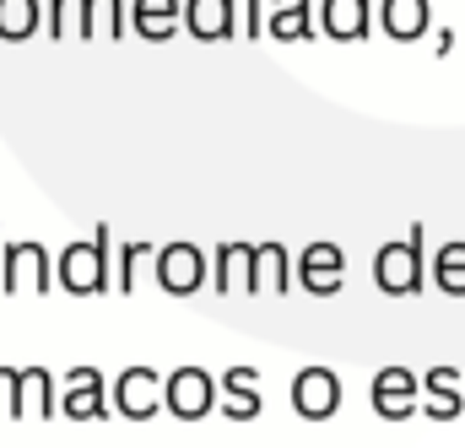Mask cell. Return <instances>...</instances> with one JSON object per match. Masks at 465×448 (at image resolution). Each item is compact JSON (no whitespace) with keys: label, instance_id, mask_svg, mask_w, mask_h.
I'll list each match as a JSON object with an SVG mask.
<instances>
[{"label":"cell","instance_id":"5bb4252c","mask_svg":"<svg viewBox=\"0 0 465 448\" xmlns=\"http://www.w3.org/2000/svg\"><path fill=\"white\" fill-rule=\"evenodd\" d=\"M184 27L201 38V44H217V38H228L232 27V0H184Z\"/></svg>","mask_w":465,"mask_h":448},{"label":"cell","instance_id":"7c38bea8","mask_svg":"<svg viewBox=\"0 0 465 448\" xmlns=\"http://www.w3.org/2000/svg\"><path fill=\"white\" fill-rule=\"evenodd\" d=\"M368 22H373L368 0H325V5H320V27H325L336 44H357V38L368 33Z\"/></svg>","mask_w":465,"mask_h":448},{"label":"cell","instance_id":"cb8c5ba5","mask_svg":"<svg viewBox=\"0 0 465 448\" xmlns=\"http://www.w3.org/2000/svg\"><path fill=\"white\" fill-rule=\"evenodd\" d=\"M152 259H157V248H152V243H124V254H119V276H114L119 292H135V276H141Z\"/></svg>","mask_w":465,"mask_h":448},{"label":"cell","instance_id":"4316f807","mask_svg":"<svg viewBox=\"0 0 465 448\" xmlns=\"http://www.w3.org/2000/svg\"><path fill=\"white\" fill-rule=\"evenodd\" d=\"M0 416H16V373L0 367Z\"/></svg>","mask_w":465,"mask_h":448},{"label":"cell","instance_id":"7a4b0ae2","mask_svg":"<svg viewBox=\"0 0 465 448\" xmlns=\"http://www.w3.org/2000/svg\"><path fill=\"white\" fill-rule=\"evenodd\" d=\"M373 281H379L390 297H411V292H422V248H417V238H406V243H384L379 259H373Z\"/></svg>","mask_w":465,"mask_h":448},{"label":"cell","instance_id":"277c9868","mask_svg":"<svg viewBox=\"0 0 465 448\" xmlns=\"http://www.w3.org/2000/svg\"><path fill=\"white\" fill-rule=\"evenodd\" d=\"M212 400H217V389H212V373H201V367H179V373L163 384V405H168L179 422L206 416V411H212Z\"/></svg>","mask_w":465,"mask_h":448},{"label":"cell","instance_id":"484cf974","mask_svg":"<svg viewBox=\"0 0 465 448\" xmlns=\"http://www.w3.org/2000/svg\"><path fill=\"white\" fill-rule=\"evenodd\" d=\"M243 33H249V38L265 33V5H260V0H243Z\"/></svg>","mask_w":465,"mask_h":448},{"label":"cell","instance_id":"3957f363","mask_svg":"<svg viewBox=\"0 0 465 448\" xmlns=\"http://www.w3.org/2000/svg\"><path fill=\"white\" fill-rule=\"evenodd\" d=\"M152 270H157V287H163V292L190 297V292L206 281V254H201L195 243H168V248H157Z\"/></svg>","mask_w":465,"mask_h":448},{"label":"cell","instance_id":"ffe728a7","mask_svg":"<svg viewBox=\"0 0 465 448\" xmlns=\"http://www.w3.org/2000/svg\"><path fill=\"white\" fill-rule=\"evenodd\" d=\"M433 281H439V292L465 297V243H444L433 254Z\"/></svg>","mask_w":465,"mask_h":448},{"label":"cell","instance_id":"d4e9b609","mask_svg":"<svg viewBox=\"0 0 465 448\" xmlns=\"http://www.w3.org/2000/svg\"><path fill=\"white\" fill-rule=\"evenodd\" d=\"M223 416H232V422L260 416V389H223Z\"/></svg>","mask_w":465,"mask_h":448},{"label":"cell","instance_id":"9c48e42d","mask_svg":"<svg viewBox=\"0 0 465 448\" xmlns=\"http://www.w3.org/2000/svg\"><path fill=\"white\" fill-rule=\"evenodd\" d=\"M341 276H347V259H341L336 243H309V248L298 254V281H303L314 297L341 292Z\"/></svg>","mask_w":465,"mask_h":448},{"label":"cell","instance_id":"2e32d148","mask_svg":"<svg viewBox=\"0 0 465 448\" xmlns=\"http://www.w3.org/2000/svg\"><path fill=\"white\" fill-rule=\"evenodd\" d=\"M217 292H254V243L217 248Z\"/></svg>","mask_w":465,"mask_h":448},{"label":"cell","instance_id":"52a82bcc","mask_svg":"<svg viewBox=\"0 0 465 448\" xmlns=\"http://www.w3.org/2000/svg\"><path fill=\"white\" fill-rule=\"evenodd\" d=\"M0 292H49V254H44V243H11L5 248Z\"/></svg>","mask_w":465,"mask_h":448},{"label":"cell","instance_id":"ba28073f","mask_svg":"<svg viewBox=\"0 0 465 448\" xmlns=\"http://www.w3.org/2000/svg\"><path fill=\"white\" fill-rule=\"evenodd\" d=\"M368 394H373V411H379L384 422H406V416L417 411L422 384H417V373H406V367H384Z\"/></svg>","mask_w":465,"mask_h":448},{"label":"cell","instance_id":"4fadbf2b","mask_svg":"<svg viewBox=\"0 0 465 448\" xmlns=\"http://www.w3.org/2000/svg\"><path fill=\"white\" fill-rule=\"evenodd\" d=\"M379 22H384V33H390L395 44H411V38L428 33L433 11H428V0H384V5H379Z\"/></svg>","mask_w":465,"mask_h":448},{"label":"cell","instance_id":"44dd1931","mask_svg":"<svg viewBox=\"0 0 465 448\" xmlns=\"http://www.w3.org/2000/svg\"><path fill=\"white\" fill-rule=\"evenodd\" d=\"M38 33V0H0V38L22 44Z\"/></svg>","mask_w":465,"mask_h":448},{"label":"cell","instance_id":"83f0119b","mask_svg":"<svg viewBox=\"0 0 465 448\" xmlns=\"http://www.w3.org/2000/svg\"><path fill=\"white\" fill-rule=\"evenodd\" d=\"M223 389H260V378H254V367H228Z\"/></svg>","mask_w":465,"mask_h":448},{"label":"cell","instance_id":"d6986e66","mask_svg":"<svg viewBox=\"0 0 465 448\" xmlns=\"http://www.w3.org/2000/svg\"><path fill=\"white\" fill-rule=\"evenodd\" d=\"M49 411H54V384H49V373H38V367L16 373V416H49Z\"/></svg>","mask_w":465,"mask_h":448},{"label":"cell","instance_id":"7402d4cb","mask_svg":"<svg viewBox=\"0 0 465 448\" xmlns=\"http://www.w3.org/2000/svg\"><path fill=\"white\" fill-rule=\"evenodd\" d=\"M124 33V0H87V38H119Z\"/></svg>","mask_w":465,"mask_h":448},{"label":"cell","instance_id":"30bf717a","mask_svg":"<svg viewBox=\"0 0 465 448\" xmlns=\"http://www.w3.org/2000/svg\"><path fill=\"white\" fill-rule=\"evenodd\" d=\"M60 411L76 416V422H98V416H104V373H98V367H76V373L65 378Z\"/></svg>","mask_w":465,"mask_h":448},{"label":"cell","instance_id":"5b68a950","mask_svg":"<svg viewBox=\"0 0 465 448\" xmlns=\"http://www.w3.org/2000/svg\"><path fill=\"white\" fill-rule=\"evenodd\" d=\"M292 405H298V416H309V422L336 416V405H341V378H336L331 367L298 373V378H292Z\"/></svg>","mask_w":465,"mask_h":448},{"label":"cell","instance_id":"ac0fdd59","mask_svg":"<svg viewBox=\"0 0 465 448\" xmlns=\"http://www.w3.org/2000/svg\"><path fill=\"white\" fill-rule=\"evenodd\" d=\"M287 248L282 243H254V292H287Z\"/></svg>","mask_w":465,"mask_h":448},{"label":"cell","instance_id":"603a6c76","mask_svg":"<svg viewBox=\"0 0 465 448\" xmlns=\"http://www.w3.org/2000/svg\"><path fill=\"white\" fill-rule=\"evenodd\" d=\"M87 33V0H49V33L65 38V33Z\"/></svg>","mask_w":465,"mask_h":448},{"label":"cell","instance_id":"8fae6325","mask_svg":"<svg viewBox=\"0 0 465 448\" xmlns=\"http://www.w3.org/2000/svg\"><path fill=\"white\" fill-rule=\"evenodd\" d=\"M130 27H135L141 38L163 44V38H173V33L184 27V5H179V0H135V5H130Z\"/></svg>","mask_w":465,"mask_h":448},{"label":"cell","instance_id":"8992f818","mask_svg":"<svg viewBox=\"0 0 465 448\" xmlns=\"http://www.w3.org/2000/svg\"><path fill=\"white\" fill-rule=\"evenodd\" d=\"M114 411L119 416H130V422H146L157 405H163V378L152 373V367H130V373H119L114 384Z\"/></svg>","mask_w":465,"mask_h":448},{"label":"cell","instance_id":"e0dca14e","mask_svg":"<svg viewBox=\"0 0 465 448\" xmlns=\"http://www.w3.org/2000/svg\"><path fill=\"white\" fill-rule=\"evenodd\" d=\"M460 411H465L460 373H455V367H433V373H428V416H433V422H455Z\"/></svg>","mask_w":465,"mask_h":448},{"label":"cell","instance_id":"f1b7e54d","mask_svg":"<svg viewBox=\"0 0 465 448\" xmlns=\"http://www.w3.org/2000/svg\"><path fill=\"white\" fill-rule=\"evenodd\" d=\"M0 276H5V248H0Z\"/></svg>","mask_w":465,"mask_h":448},{"label":"cell","instance_id":"6da1fadb","mask_svg":"<svg viewBox=\"0 0 465 448\" xmlns=\"http://www.w3.org/2000/svg\"><path fill=\"white\" fill-rule=\"evenodd\" d=\"M60 287L76 292V297H93V292L109 287V248H104V238L98 243H71L60 254Z\"/></svg>","mask_w":465,"mask_h":448},{"label":"cell","instance_id":"9a60e30c","mask_svg":"<svg viewBox=\"0 0 465 448\" xmlns=\"http://www.w3.org/2000/svg\"><path fill=\"white\" fill-rule=\"evenodd\" d=\"M265 33L282 38V44H303V38H314V11H309V0H271Z\"/></svg>","mask_w":465,"mask_h":448}]
</instances>
